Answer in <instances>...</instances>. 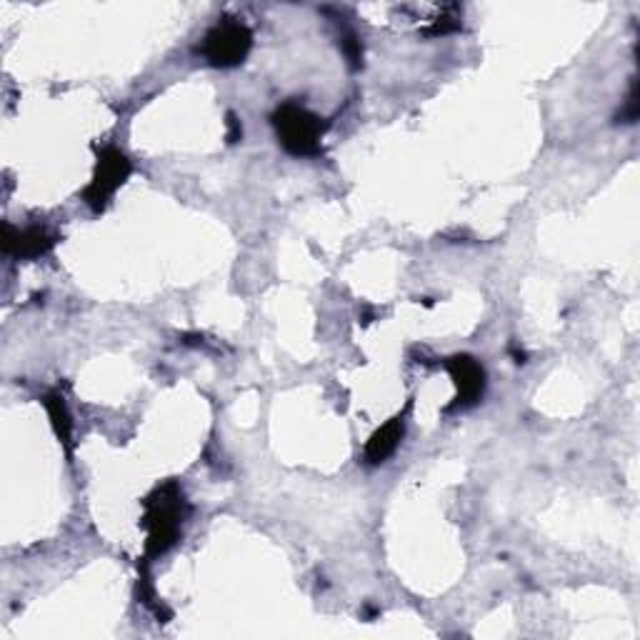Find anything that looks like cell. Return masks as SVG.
<instances>
[{
    "label": "cell",
    "instance_id": "cell-1",
    "mask_svg": "<svg viewBox=\"0 0 640 640\" xmlns=\"http://www.w3.org/2000/svg\"><path fill=\"white\" fill-rule=\"evenodd\" d=\"M143 521L145 528V561L161 558L169 553L183 535V523L191 513L188 500L183 496V488L169 480L165 486H158L151 496L143 500Z\"/></svg>",
    "mask_w": 640,
    "mask_h": 640
},
{
    "label": "cell",
    "instance_id": "cell-2",
    "mask_svg": "<svg viewBox=\"0 0 640 640\" xmlns=\"http://www.w3.org/2000/svg\"><path fill=\"white\" fill-rule=\"evenodd\" d=\"M271 120L285 153L295 158L321 155V141L328 131V123L321 116H315L313 110L291 100V104L278 106Z\"/></svg>",
    "mask_w": 640,
    "mask_h": 640
},
{
    "label": "cell",
    "instance_id": "cell-3",
    "mask_svg": "<svg viewBox=\"0 0 640 640\" xmlns=\"http://www.w3.org/2000/svg\"><path fill=\"white\" fill-rule=\"evenodd\" d=\"M253 48V33L236 18H223L203 39L200 53L213 68H236L248 58Z\"/></svg>",
    "mask_w": 640,
    "mask_h": 640
},
{
    "label": "cell",
    "instance_id": "cell-4",
    "mask_svg": "<svg viewBox=\"0 0 640 640\" xmlns=\"http://www.w3.org/2000/svg\"><path fill=\"white\" fill-rule=\"evenodd\" d=\"M133 173V163L120 148L106 145L98 151V163L93 171V178L83 191V200L93 213H104L116 191L123 185Z\"/></svg>",
    "mask_w": 640,
    "mask_h": 640
},
{
    "label": "cell",
    "instance_id": "cell-5",
    "mask_svg": "<svg viewBox=\"0 0 640 640\" xmlns=\"http://www.w3.org/2000/svg\"><path fill=\"white\" fill-rule=\"evenodd\" d=\"M445 370H448L453 383H456V403L451 408H473L486 393V368L478 364L473 356H451L445 360Z\"/></svg>",
    "mask_w": 640,
    "mask_h": 640
},
{
    "label": "cell",
    "instance_id": "cell-6",
    "mask_svg": "<svg viewBox=\"0 0 640 640\" xmlns=\"http://www.w3.org/2000/svg\"><path fill=\"white\" fill-rule=\"evenodd\" d=\"M58 243V236L48 234L41 226H31L18 230L13 226L3 228V253L18 258V261H35V258L48 256Z\"/></svg>",
    "mask_w": 640,
    "mask_h": 640
},
{
    "label": "cell",
    "instance_id": "cell-7",
    "mask_svg": "<svg viewBox=\"0 0 640 640\" xmlns=\"http://www.w3.org/2000/svg\"><path fill=\"white\" fill-rule=\"evenodd\" d=\"M408 411H411V403L405 405V411L393 415L391 421L380 425V429L370 435V441L366 443V451H364L368 466H380V463H386L398 451V445H401L405 435Z\"/></svg>",
    "mask_w": 640,
    "mask_h": 640
},
{
    "label": "cell",
    "instance_id": "cell-8",
    "mask_svg": "<svg viewBox=\"0 0 640 640\" xmlns=\"http://www.w3.org/2000/svg\"><path fill=\"white\" fill-rule=\"evenodd\" d=\"M43 405H45V413H48L55 435H58V441L66 445V451H68V456H70V453H73V445H70L73 421H70L66 398H63V393L53 391V393H48V395L43 398Z\"/></svg>",
    "mask_w": 640,
    "mask_h": 640
},
{
    "label": "cell",
    "instance_id": "cell-9",
    "mask_svg": "<svg viewBox=\"0 0 640 640\" xmlns=\"http://www.w3.org/2000/svg\"><path fill=\"white\" fill-rule=\"evenodd\" d=\"M340 45H343V53H346V58L350 63V68L358 70L360 66H364V48H360V41L356 39L354 33L343 35Z\"/></svg>",
    "mask_w": 640,
    "mask_h": 640
},
{
    "label": "cell",
    "instance_id": "cell-10",
    "mask_svg": "<svg viewBox=\"0 0 640 640\" xmlns=\"http://www.w3.org/2000/svg\"><path fill=\"white\" fill-rule=\"evenodd\" d=\"M618 123H636L638 120V86L636 83H630V93H628V100L626 106L620 108V113L616 116Z\"/></svg>",
    "mask_w": 640,
    "mask_h": 640
},
{
    "label": "cell",
    "instance_id": "cell-11",
    "mask_svg": "<svg viewBox=\"0 0 640 640\" xmlns=\"http://www.w3.org/2000/svg\"><path fill=\"white\" fill-rule=\"evenodd\" d=\"M226 138H228V143H238L240 138H243V126H240V120L236 113H228L226 116Z\"/></svg>",
    "mask_w": 640,
    "mask_h": 640
}]
</instances>
